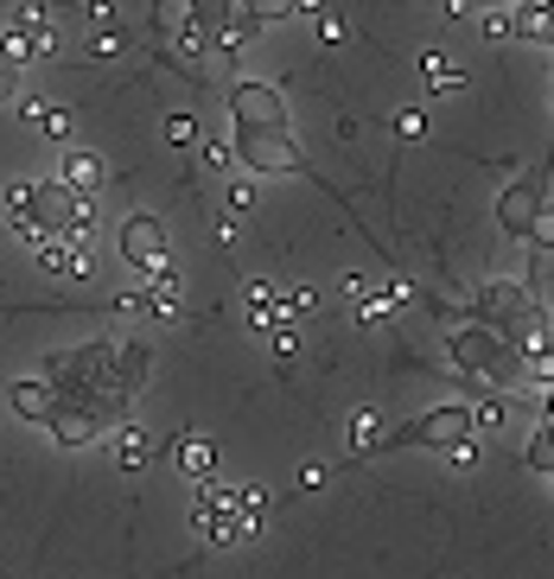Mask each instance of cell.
<instances>
[{"instance_id":"obj_1","label":"cell","mask_w":554,"mask_h":579,"mask_svg":"<svg viewBox=\"0 0 554 579\" xmlns=\"http://www.w3.org/2000/svg\"><path fill=\"white\" fill-rule=\"evenodd\" d=\"M115 255L128 261V274H166L173 268V236H166V223L153 217V211H128V217L115 223Z\"/></svg>"},{"instance_id":"obj_2","label":"cell","mask_w":554,"mask_h":579,"mask_svg":"<svg viewBox=\"0 0 554 579\" xmlns=\"http://www.w3.org/2000/svg\"><path fill=\"white\" fill-rule=\"evenodd\" d=\"M229 146H236V166H249L256 179H294V173H306L294 134H274V128H229Z\"/></svg>"},{"instance_id":"obj_3","label":"cell","mask_w":554,"mask_h":579,"mask_svg":"<svg viewBox=\"0 0 554 579\" xmlns=\"http://www.w3.org/2000/svg\"><path fill=\"white\" fill-rule=\"evenodd\" d=\"M191 529L211 547H236L249 542V522H243V504H236V484H204L191 497Z\"/></svg>"},{"instance_id":"obj_4","label":"cell","mask_w":554,"mask_h":579,"mask_svg":"<svg viewBox=\"0 0 554 579\" xmlns=\"http://www.w3.org/2000/svg\"><path fill=\"white\" fill-rule=\"evenodd\" d=\"M229 128H274V134H294L287 103L268 76H236L229 83Z\"/></svg>"},{"instance_id":"obj_5","label":"cell","mask_w":554,"mask_h":579,"mask_svg":"<svg viewBox=\"0 0 554 579\" xmlns=\"http://www.w3.org/2000/svg\"><path fill=\"white\" fill-rule=\"evenodd\" d=\"M459 439H472V407L465 401H440L434 414H421V421H408L396 434H382V452L389 446H459Z\"/></svg>"},{"instance_id":"obj_6","label":"cell","mask_w":554,"mask_h":579,"mask_svg":"<svg viewBox=\"0 0 554 579\" xmlns=\"http://www.w3.org/2000/svg\"><path fill=\"white\" fill-rule=\"evenodd\" d=\"M510 351H517V344H510L497 326H479V319L452 338V363H459L465 376H497V369L510 363Z\"/></svg>"},{"instance_id":"obj_7","label":"cell","mask_w":554,"mask_h":579,"mask_svg":"<svg viewBox=\"0 0 554 579\" xmlns=\"http://www.w3.org/2000/svg\"><path fill=\"white\" fill-rule=\"evenodd\" d=\"M542 204H549V185L542 179H517L504 198H497V229L529 243V229H535V217H542Z\"/></svg>"},{"instance_id":"obj_8","label":"cell","mask_w":554,"mask_h":579,"mask_svg":"<svg viewBox=\"0 0 554 579\" xmlns=\"http://www.w3.org/2000/svg\"><path fill=\"white\" fill-rule=\"evenodd\" d=\"M7 407H13V414H20L26 427H45V421H51V414L64 407V395H58V389H51L45 376H20V382L7 389Z\"/></svg>"},{"instance_id":"obj_9","label":"cell","mask_w":554,"mask_h":579,"mask_svg":"<svg viewBox=\"0 0 554 579\" xmlns=\"http://www.w3.org/2000/svg\"><path fill=\"white\" fill-rule=\"evenodd\" d=\"M0 51H7L13 64H45V58H58V26H51V20H33V26H7Z\"/></svg>"},{"instance_id":"obj_10","label":"cell","mask_w":554,"mask_h":579,"mask_svg":"<svg viewBox=\"0 0 554 579\" xmlns=\"http://www.w3.org/2000/svg\"><path fill=\"white\" fill-rule=\"evenodd\" d=\"M0 217H7V229L20 236V243H45V223H38V198H33V185L26 179H13L7 191H0Z\"/></svg>"},{"instance_id":"obj_11","label":"cell","mask_w":554,"mask_h":579,"mask_svg":"<svg viewBox=\"0 0 554 579\" xmlns=\"http://www.w3.org/2000/svg\"><path fill=\"white\" fill-rule=\"evenodd\" d=\"M58 179L71 185V191H83V198H96L103 179H109V166H103V153H96V146L71 141L64 153H58Z\"/></svg>"},{"instance_id":"obj_12","label":"cell","mask_w":554,"mask_h":579,"mask_svg":"<svg viewBox=\"0 0 554 579\" xmlns=\"http://www.w3.org/2000/svg\"><path fill=\"white\" fill-rule=\"evenodd\" d=\"M38 268H45L51 281H90V274H96L90 249H83V243H64V236H45V243H38Z\"/></svg>"},{"instance_id":"obj_13","label":"cell","mask_w":554,"mask_h":579,"mask_svg":"<svg viewBox=\"0 0 554 579\" xmlns=\"http://www.w3.org/2000/svg\"><path fill=\"white\" fill-rule=\"evenodd\" d=\"M243 312H249V326H261V331L294 326V319H287V299H281L274 281H249V287H243Z\"/></svg>"},{"instance_id":"obj_14","label":"cell","mask_w":554,"mask_h":579,"mask_svg":"<svg viewBox=\"0 0 554 579\" xmlns=\"http://www.w3.org/2000/svg\"><path fill=\"white\" fill-rule=\"evenodd\" d=\"M414 71H421V90H427V96H452V90H465V83H472L465 64H459V58H446V51H421V64H414Z\"/></svg>"},{"instance_id":"obj_15","label":"cell","mask_w":554,"mask_h":579,"mask_svg":"<svg viewBox=\"0 0 554 579\" xmlns=\"http://www.w3.org/2000/svg\"><path fill=\"white\" fill-rule=\"evenodd\" d=\"M173 459H179V471H185V477L211 484V471H217V446H211L204 434H185V439H173Z\"/></svg>"},{"instance_id":"obj_16","label":"cell","mask_w":554,"mask_h":579,"mask_svg":"<svg viewBox=\"0 0 554 579\" xmlns=\"http://www.w3.org/2000/svg\"><path fill=\"white\" fill-rule=\"evenodd\" d=\"M141 306H148L153 319H179V306H185L179 274H173V268H166V274H153L148 287H141Z\"/></svg>"},{"instance_id":"obj_17","label":"cell","mask_w":554,"mask_h":579,"mask_svg":"<svg viewBox=\"0 0 554 579\" xmlns=\"http://www.w3.org/2000/svg\"><path fill=\"white\" fill-rule=\"evenodd\" d=\"M45 434L58 439V446H90V439H96V414H90V407H58V414H51V421H45Z\"/></svg>"},{"instance_id":"obj_18","label":"cell","mask_w":554,"mask_h":579,"mask_svg":"<svg viewBox=\"0 0 554 579\" xmlns=\"http://www.w3.org/2000/svg\"><path fill=\"white\" fill-rule=\"evenodd\" d=\"M148 459H153V439L134 427V421H121L115 427V465L121 471H148Z\"/></svg>"},{"instance_id":"obj_19","label":"cell","mask_w":554,"mask_h":579,"mask_svg":"<svg viewBox=\"0 0 554 579\" xmlns=\"http://www.w3.org/2000/svg\"><path fill=\"white\" fill-rule=\"evenodd\" d=\"M287 13H294V0H243V7H236V20H243L249 33H268V26H281Z\"/></svg>"},{"instance_id":"obj_20","label":"cell","mask_w":554,"mask_h":579,"mask_svg":"<svg viewBox=\"0 0 554 579\" xmlns=\"http://www.w3.org/2000/svg\"><path fill=\"white\" fill-rule=\"evenodd\" d=\"M517 38H535V45H554V0H535V7H517Z\"/></svg>"},{"instance_id":"obj_21","label":"cell","mask_w":554,"mask_h":579,"mask_svg":"<svg viewBox=\"0 0 554 579\" xmlns=\"http://www.w3.org/2000/svg\"><path fill=\"white\" fill-rule=\"evenodd\" d=\"M382 434H389V427H382V414H369V407H357V414H351V452H357V459L382 452Z\"/></svg>"},{"instance_id":"obj_22","label":"cell","mask_w":554,"mask_h":579,"mask_svg":"<svg viewBox=\"0 0 554 579\" xmlns=\"http://www.w3.org/2000/svg\"><path fill=\"white\" fill-rule=\"evenodd\" d=\"M185 7H191V20H198L211 38H217L229 20H236V0H185Z\"/></svg>"},{"instance_id":"obj_23","label":"cell","mask_w":554,"mask_h":579,"mask_svg":"<svg viewBox=\"0 0 554 579\" xmlns=\"http://www.w3.org/2000/svg\"><path fill=\"white\" fill-rule=\"evenodd\" d=\"M479 38H517V7H479Z\"/></svg>"},{"instance_id":"obj_24","label":"cell","mask_w":554,"mask_h":579,"mask_svg":"<svg viewBox=\"0 0 554 579\" xmlns=\"http://www.w3.org/2000/svg\"><path fill=\"white\" fill-rule=\"evenodd\" d=\"M389 128H396V141H427V128H434V121H427L421 103H402V109L389 115Z\"/></svg>"},{"instance_id":"obj_25","label":"cell","mask_w":554,"mask_h":579,"mask_svg":"<svg viewBox=\"0 0 554 579\" xmlns=\"http://www.w3.org/2000/svg\"><path fill=\"white\" fill-rule=\"evenodd\" d=\"M236 504H243L249 535H261V529H268V491H261V484H236Z\"/></svg>"},{"instance_id":"obj_26","label":"cell","mask_w":554,"mask_h":579,"mask_svg":"<svg viewBox=\"0 0 554 579\" xmlns=\"http://www.w3.org/2000/svg\"><path fill=\"white\" fill-rule=\"evenodd\" d=\"M160 134H166V146H179V153H185V146H198V115L173 109L166 121H160Z\"/></svg>"},{"instance_id":"obj_27","label":"cell","mask_w":554,"mask_h":579,"mask_svg":"<svg viewBox=\"0 0 554 579\" xmlns=\"http://www.w3.org/2000/svg\"><path fill=\"white\" fill-rule=\"evenodd\" d=\"M38 134H45V141H64V146H71V134H76V115L64 109V103H51V109H45V121H38Z\"/></svg>"},{"instance_id":"obj_28","label":"cell","mask_w":554,"mask_h":579,"mask_svg":"<svg viewBox=\"0 0 554 579\" xmlns=\"http://www.w3.org/2000/svg\"><path fill=\"white\" fill-rule=\"evenodd\" d=\"M510 421V407H504V395H484L479 407H472V434H497Z\"/></svg>"},{"instance_id":"obj_29","label":"cell","mask_w":554,"mask_h":579,"mask_svg":"<svg viewBox=\"0 0 554 579\" xmlns=\"http://www.w3.org/2000/svg\"><path fill=\"white\" fill-rule=\"evenodd\" d=\"M20 90H26V64H13L0 51V103H20Z\"/></svg>"},{"instance_id":"obj_30","label":"cell","mask_w":554,"mask_h":579,"mask_svg":"<svg viewBox=\"0 0 554 579\" xmlns=\"http://www.w3.org/2000/svg\"><path fill=\"white\" fill-rule=\"evenodd\" d=\"M281 299H287V319H306V312H319V287H306V281H299V287H287Z\"/></svg>"},{"instance_id":"obj_31","label":"cell","mask_w":554,"mask_h":579,"mask_svg":"<svg viewBox=\"0 0 554 579\" xmlns=\"http://www.w3.org/2000/svg\"><path fill=\"white\" fill-rule=\"evenodd\" d=\"M223 204H229V217L256 211V179H229V191H223Z\"/></svg>"},{"instance_id":"obj_32","label":"cell","mask_w":554,"mask_h":579,"mask_svg":"<svg viewBox=\"0 0 554 579\" xmlns=\"http://www.w3.org/2000/svg\"><path fill=\"white\" fill-rule=\"evenodd\" d=\"M268 351H274V363H294L299 357V331L294 326H274V331H268Z\"/></svg>"},{"instance_id":"obj_33","label":"cell","mask_w":554,"mask_h":579,"mask_svg":"<svg viewBox=\"0 0 554 579\" xmlns=\"http://www.w3.org/2000/svg\"><path fill=\"white\" fill-rule=\"evenodd\" d=\"M128 51V33L121 26H109V33H90V58H121Z\"/></svg>"},{"instance_id":"obj_34","label":"cell","mask_w":554,"mask_h":579,"mask_svg":"<svg viewBox=\"0 0 554 579\" xmlns=\"http://www.w3.org/2000/svg\"><path fill=\"white\" fill-rule=\"evenodd\" d=\"M204 166H211L217 179H229V166H236V146H229V141H204Z\"/></svg>"},{"instance_id":"obj_35","label":"cell","mask_w":554,"mask_h":579,"mask_svg":"<svg viewBox=\"0 0 554 579\" xmlns=\"http://www.w3.org/2000/svg\"><path fill=\"white\" fill-rule=\"evenodd\" d=\"M351 312H357V319H364V326H382V319H389V312H396V306H389V293L376 287V293H369V299H364V306H351Z\"/></svg>"},{"instance_id":"obj_36","label":"cell","mask_w":554,"mask_h":579,"mask_svg":"<svg viewBox=\"0 0 554 579\" xmlns=\"http://www.w3.org/2000/svg\"><path fill=\"white\" fill-rule=\"evenodd\" d=\"M369 293H376L369 287V274H344V281H338V299H344V306H364Z\"/></svg>"},{"instance_id":"obj_37","label":"cell","mask_w":554,"mask_h":579,"mask_svg":"<svg viewBox=\"0 0 554 579\" xmlns=\"http://www.w3.org/2000/svg\"><path fill=\"white\" fill-rule=\"evenodd\" d=\"M45 109H51L45 96H20V103H13V115H20V128H38V121H45Z\"/></svg>"},{"instance_id":"obj_38","label":"cell","mask_w":554,"mask_h":579,"mask_svg":"<svg viewBox=\"0 0 554 579\" xmlns=\"http://www.w3.org/2000/svg\"><path fill=\"white\" fill-rule=\"evenodd\" d=\"M83 20H90L96 33H109L115 26V0H83Z\"/></svg>"},{"instance_id":"obj_39","label":"cell","mask_w":554,"mask_h":579,"mask_svg":"<svg viewBox=\"0 0 554 579\" xmlns=\"http://www.w3.org/2000/svg\"><path fill=\"white\" fill-rule=\"evenodd\" d=\"M446 459H452V471H472V465H479V439H459V446H446Z\"/></svg>"},{"instance_id":"obj_40","label":"cell","mask_w":554,"mask_h":579,"mask_svg":"<svg viewBox=\"0 0 554 579\" xmlns=\"http://www.w3.org/2000/svg\"><path fill=\"white\" fill-rule=\"evenodd\" d=\"M529 243H535V249H554V204H542V217H535V229H529Z\"/></svg>"},{"instance_id":"obj_41","label":"cell","mask_w":554,"mask_h":579,"mask_svg":"<svg viewBox=\"0 0 554 579\" xmlns=\"http://www.w3.org/2000/svg\"><path fill=\"white\" fill-rule=\"evenodd\" d=\"M326 477H332V471H326V465H306V471H299V477H294V491H319Z\"/></svg>"},{"instance_id":"obj_42","label":"cell","mask_w":554,"mask_h":579,"mask_svg":"<svg viewBox=\"0 0 554 579\" xmlns=\"http://www.w3.org/2000/svg\"><path fill=\"white\" fill-rule=\"evenodd\" d=\"M211 243H223V249H229V243H236V217H229V211H223V217L211 223Z\"/></svg>"},{"instance_id":"obj_43","label":"cell","mask_w":554,"mask_h":579,"mask_svg":"<svg viewBox=\"0 0 554 579\" xmlns=\"http://www.w3.org/2000/svg\"><path fill=\"white\" fill-rule=\"evenodd\" d=\"M319 38H326V45H344V20H338V13H326V20H319Z\"/></svg>"},{"instance_id":"obj_44","label":"cell","mask_w":554,"mask_h":579,"mask_svg":"<svg viewBox=\"0 0 554 579\" xmlns=\"http://www.w3.org/2000/svg\"><path fill=\"white\" fill-rule=\"evenodd\" d=\"M446 7V20H479V7H472V0H440Z\"/></svg>"},{"instance_id":"obj_45","label":"cell","mask_w":554,"mask_h":579,"mask_svg":"<svg viewBox=\"0 0 554 579\" xmlns=\"http://www.w3.org/2000/svg\"><path fill=\"white\" fill-rule=\"evenodd\" d=\"M294 13H313V20H326L332 7H326V0H294Z\"/></svg>"},{"instance_id":"obj_46","label":"cell","mask_w":554,"mask_h":579,"mask_svg":"<svg viewBox=\"0 0 554 579\" xmlns=\"http://www.w3.org/2000/svg\"><path fill=\"white\" fill-rule=\"evenodd\" d=\"M472 7H504V0H472Z\"/></svg>"},{"instance_id":"obj_47","label":"cell","mask_w":554,"mask_h":579,"mask_svg":"<svg viewBox=\"0 0 554 579\" xmlns=\"http://www.w3.org/2000/svg\"><path fill=\"white\" fill-rule=\"evenodd\" d=\"M510 7H535V0H510Z\"/></svg>"},{"instance_id":"obj_48","label":"cell","mask_w":554,"mask_h":579,"mask_svg":"<svg viewBox=\"0 0 554 579\" xmlns=\"http://www.w3.org/2000/svg\"><path fill=\"white\" fill-rule=\"evenodd\" d=\"M549 159H554V141H549Z\"/></svg>"}]
</instances>
